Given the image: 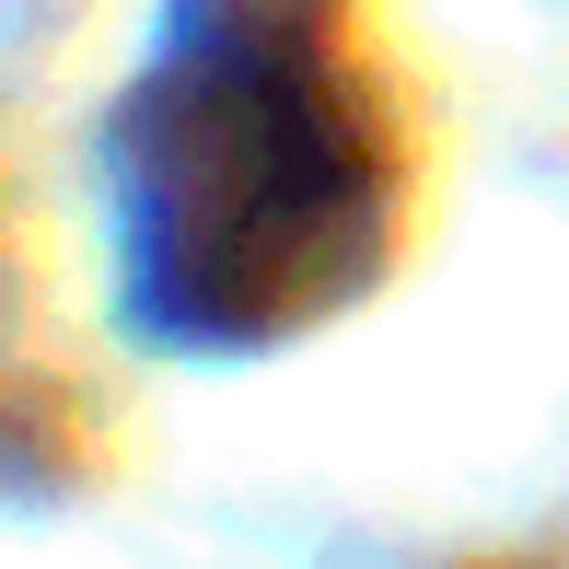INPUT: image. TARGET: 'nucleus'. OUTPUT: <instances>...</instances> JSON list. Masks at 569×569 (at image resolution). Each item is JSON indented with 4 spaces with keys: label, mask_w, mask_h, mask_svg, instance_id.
<instances>
[{
    "label": "nucleus",
    "mask_w": 569,
    "mask_h": 569,
    "mask_svg": "<svg viewBox=\"0 0 569 569\" xmlns=\"http://www.w3.org/2000/svg\"><path fill=\"white\" fill-rule=\"evenodd\" d=\"M396 221V151L315 12L232 0L128 106V256L174 338H279L349 302Z\"/></svg>",
    "instance_id": "obj_1"
}]
</instances>
